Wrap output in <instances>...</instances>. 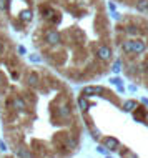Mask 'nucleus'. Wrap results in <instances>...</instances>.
<instances>
[{"instance_id": "f257e3e1", "label": "nucleus", "mask_w": 148, "mask_h": 158, "mask_svg": "<svg viewBox=\"0 0 148 158\" xmlns=\"http://www.w3.org/2000/svg\"><path fill=\"white\" fill-rule=\"evenodd\" d=\"M45 42H47L48 45H57L62 42V37L57 30H47L45 32Z\"/></svg>"}, {"instance_id": "f03ea898", "label": "nucleus", "mask_w": 148, "mask_h": 158, "mask_svg": "<svg viewBox=\"0 0 148 158\" xmlns=\"http://www.w3.org/2000/svg\"><path fill=\"white\" fill-rule=\"evenodd\" d=\"M97 57L100 58V60H110L112 58V50H110V47L107 45H100L98 48H97Z\"/></svg>"}, {"instance_id": "7ed1b4c3", "label": "nucleus", "mask_w": 148, "mask_h": 158, "mask_svg": "<svg viewBox=\"0 0 148 158\" xmlns=\"http://www.w3.org/2000/svg\"><path fill=\"white\" fill-rule=\"evenodd\" d=\"M145 48H146V45H145V42H142V40H132V53H143L145 52Z\"/></svg>"}, {"instance_id": "20e7f679", "label": "nucleus", "mask_w": 148, "mask_h": 158, "mask_svg": "<svg viewBox=\"0 0 148 158\" xmlns=\"http://www.w3.org/2000/svg\"><path fill=\"white\" fill-rule=\"evenodd\" d=\"M105 90L101 87H85L83 88V92H82V95L83 97H93L97 95V93H103Z\"/></svg>"}, {"instance_id": "39448f33", "label": "nucleus", "mask_w": 148, "mask_h": 158, "mask_svg": "<svg viewBox=\"0 0 148 158\" xmlns=\"http://www.w3.org/2000/svg\"><path fill=\"white\" fill-rule=\"evenodd\" d=\"M105 148L118 150V148H120V142H118L117 138H113V136H108V138H105Z\"/></svg>"}, {"instance_id": "423d86ee", "label": "nucleus", "mask_w": 148, "mask_h": 158, "mask_svg": "<svg viewBox=\"0 0 148 158\" xmlns=\"http://www.w3.org/2000/svg\"><path fill=\"white\" fill-rule=\"evenodd\" d=\"M14 106L18 110V112H25V110H27V105H25V102H23L22 97H15L14 98Z\"/></svg>"}, {"instance_id": "0eeeda50", "label": "nucleus", "mask_w": 148, "mask_h": 158, "mask_svg": "<svg viewBox=\"0 0 148 158\" xmlns=\"http://www.w3.org/2000/svg\"><path fill=\"white\" fill-rule=\"evenodd\" d=\"M32 17H33L32 10H30V8H25V10H22V12H20L18 19L22 20V22H30V20H32Z\"/></svg>"}, {"instance_id": "6e6552de", "label": "nucleus", "mask_w": 148, "mask_h": 158, "mask_svg": "<svg viewBox=\"0 0 148 158\" xmlns=\"http://www.w3.org/2000/svg\"><path fill=\"white\" fill-rule=\"evenodd\" d=\"M17 156H18V158H33L30 150H28L27 147H18V150H17Z\"/></svg>"}, {"instance_id": "1a4fd4ad", "label": "nucleus", "mask_w": 148, "mask_h": 158, "mask_svg": "<svg viewBox=\"0 0 148 158\" xmlns=\"http://www.w3.org/2000/svg\"><path fill=\"white\" fill-rule=\"evenodd\" d=\"M40 12H42V17L47 19V20H52V17L55 15V10H53V8H50V7H42Z\"/></svg>"}, {"instance_id": "9d476101", "label": "nucleus", "mask_w": 148, "mask_h": 158, "mask_svg": "<svg viewBox=\"0 0 148 158\" xmlns=\"http://www.w3.org/2000/svg\"><path fill=\"white\" fill-rule=\"evenodd\" d=\"M135 8L138 12H148V0H137L135 2Z\"/></svg>"}, {"instance_id": "9b49d317", "label": "nucleus", "mask_w": 148, "mask_h": 158, "mask_svg": "<svg viewBox=\"0 0 148 158\" xmlns=\"http://www.w3.org/2000/svg\"><path fill=\"white\" fill-rule=\"evenodd\" d=\"M78 106H80V110H82V112H87V110L92 108V105L87 102V97H80L78 98Z\"/></svg>"}, {"instance_id": "f8f14e48", "label": "nucleus", "mask_w": 148, "mask_h": 158, "mask_svg": "<svg viewBox=\"0 0 148 158\" xmlns=\"http://www.w3.org/2000/svg\"><path fill=\"white\" fill-rule=\"evenodd\" d=\"M135 108H137V102H135V100H128V102H125V103H123V112H126V113L133 112Z\"/></svg>"}, {"instance_id": "ddd939ff", "label": "nucleus", "mask_w": 148, "mask_h": 158, "mask_svg": "<svg viewBox=\"0 0 148 158\" xmlns=\"http://www.w3.org/2000/svg\"><path fill=\"white\" fill-rule=\"evenodd\" d=\"M27 80H28V83H30V85H33V87H37V85H39V75H37L35 72H32V73L28 75Z\"/></svg>"}, {"instance_id": "4468645a", "label": "nucleus", "mask_w": 148, "mask_h": 158, "mask_svg": "<svg viewBox=\"0 0 148 158\" xmlns=\"http://www.w3.org/2000/svg\"><path fill=\"white\" fill-rule=\"evenodd\" d=\"M121 50H123L125 53H132V40H125L123 44H121Z\"/></svg>"}, {"instance_id": "2eb2a0df", "label": "nucleus", "mask_w": 148, "mask_h": 158, "mask_svg": "<svg viewBox=\"0 0 148 158\" xmlns=\"http://www.w3.org/2000/svg\"><path fill=\"white\" fill-rule=\"evenodd\" d=\"M58 113H60L62 117H68V115H70L68 106H60V108H58Z\"/></svg>"}, {"instance_id": "dca6fc26", "label": "nucleus", "mask_w": 148, "mask_h": 158, "mask_svg": "<svg viewBox=\"0 0 148 158\" xmlns=\"http://www.w3.org/2000/svg\"><path fill=\"white\" fill-rule=\"evenodd\" d=\"M125 32L128 33V35H137V33H138V28H137V27H132V25H130V27H126V28H125Z\"/></svg>"}, {"instance_id": "f3484780", "label": "nucleus", "mask_w": 148, "mask_h": 158, "mask_svg": "<svg viewBox=\"0 0 148 158\" xmlns=\"http://www.w3.org/2000/svg\"><path fill=\"white\" fill-rule=\"evenodd\" d=\"M112 70H113V73H118V72L121 70V62L117 60L115 63H113V68H112Z\"/></svg>"}, {"instance_id": "a211bd4d", "label": "nucleus", "mask_w": 148, "mask_h": 158, "mask_svg": "<svg viewBox=\"0 0 148 158\" xmlns=\"http://www.w3.org/2000/svg\"><path fill=\"white\" fill-rule=\"evenodd\" d=\"M110 83H113V85H123V82H121L120 78H118V77H113V78H110Z\"/></svg>"}, {"instance_id": "6ab92c4d", "label": "nucleus", "mask_w": 148, "mask_h": 158, "mask_svg": "<svg viewBox=\"0 0 148 158\" xmlns=\"http://www.w3.org/2000/svg\"><path fill=\"white\" fill-rule=\"evenodd\" d=\"M107 150L108 148H105V145H98V147H97V152L101 153V155H107Z\"/></svg>"}, {"instance_id": "aec40b11", "label": "nucleus", "mask_w": 148, "mask_h": 158, "mask_svg": "<svg viewBox=\"0 0 148 158\" xmlns=\"http://www.w3.org/2000/svg\"><path fill=\"white\" fill-rule=\"evenodd\" d=\"M28 58H30V60H32V62H35V63H39V62L42 60V58L39 57V55H35V53H32V55H28Z\"/></svg>"}, {"instance_id": "412c9836", "label": "nucleus", "mask_w": 148, "mask_h": 158, "mask_svg": "<svg viewBox=\"0 0 148 158\" xmlns=\"http://www.w3.org/2000/svg\"><path fill=\"white\" fill-rule=\"evenodd\" d=\"M0 8H2V10H8V2L7 0H0Z\"/></svg>"}, {"instance_id": "4be33fe9", "label": "nucleus", "mask_w": 148, "mask_h": 158, "mask_svg": "<svg viewBox=\"0 0 148 158\" xmlns=\"http://www.w3.org/2000/svg\"><path fill=\"white\" fill-rule=\"evenodd\" d=\"M0 150H2V152H7V145L3 143L2 140H0Z\"/></svg>"}, {"instance_id": "5701e85b", "label": "nucleus", "mask_w": 148, "mask_h": 158, "mask_svg": "<svg viewBox=\"0 0 148 158\" xmlns=\"http://www.w3.org/2000/svg\"><path fill=\"white\" fill-rule=\"evenodd\" d=\"M18 53H22V55H25V48H23V47H22V45H20V47H18Z\"/></svg>"}, {"instance_id": "b1692460", "label": "nucleus", "mask_w": 148, "mask_h": 158, "mask_svg": "<svg viewBox=\"0 0 148 158\" xmlns=\"http://www.w3.org/2000/svg\"><path fill=\"white\" fill-rule=\"evenodd\" d=\"M108 8H110V10L115 12V5H113V3H108Z\"/></svg>"}, {"instance_id": "393cba45", "label": "nucleus", "mask_w": 148, "mask_h": 158, "mask_svg": "<svg viewBox=\"0 0 148 158\" xmlns=\"http://www.w3.org/2000/svg\"><path fill=\"white\" fill-rule=\"evenodd\" d=\"M142 102H143V105H148V98H142Z\"/></svg>"}, {"instance_id": "a878e982", "label": "nucleus", "mask_w": 148, "mask_h": 158, "mask_svg": "<svg viewBox=\"0 0 148 158\" xmlns=\"http://www.w3.org/2000/svg\"><path fill=\"white\" fill-rule=\"evenodd\" d=\"M2 52H3V44L0 42V53H2Z\"/></svg>"}, {"instance_id": "bb28decb", "label": "nucleus", "mask_w": 148, "mask_h": 158, "mask_svg": "<svg viewBox=\"0 0 148 158\" xmlns=\"http://www.w3.org/2000/svg\"><path fill=\"white\" fill-rule=\"evenodd\" d=\"M145 122H146V123H148V115H146V117H145Z\"/></svg>"}, {"instance_id": "cd10ccee", "label": "nucleus", "mask_w": 148, "mask_h": 158, "mask_svg": "<svg viewBox=\"0 0 148 158\" xmlns=\"http://www.w3.org/2000/svg\"><path fill=\"white\" fill-rule=\"evenodd\" d=\"M0 83H2V77H0Z\"/></svg>"}, {"instance_id": "c85d7f7f", "label": "nucleus", "mask_w": 148, "mask_h": 158, "mask_svg": "<svg viewBox=\"0 0 148 158\" xmlns=\"http://www.w3.org/2000/svg\"><path fill=\"white\" fill-rule=\"evenodd\" d=\"M105 158H112V156H105Z\"/></svg>"}, {"instance_id": "c756f323", "label": "nucleus", "mask_w": 148, "mask_h": 158, "mask_svg": "<svg viewBox=\"0 0 148 158\" xmlns=\"http://www.w3.org/2000/svg\"><path fill=\"white\" fill-rule=\"evenodd\" d=\"M7 2H10V0H7Z\"/></svg>"}]
</instances>
